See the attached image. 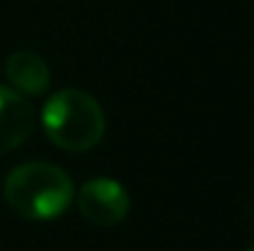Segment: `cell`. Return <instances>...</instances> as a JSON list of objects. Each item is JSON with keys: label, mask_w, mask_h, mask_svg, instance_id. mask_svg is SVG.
<instances>
[{"label": "cell", "mask_w": 254, "mask_h": 251, "mask_svg": "<svg viewBox=\"0 0 254 251\" xmlns=\"http://www.w3.org/2000/svg\"><path fill=\"white\" fill-rule=\"evenodd\" d=\"M35 131V108L15 89L0 86V155L20 148Z\"/></svg>", "instance_id": "277c9868"}, {"label": "cell", "mask_w": 254, "mask_h": 251, "mask_svg": "<svg viewBox=\"0 0 254 251\" xmlns=\"http://www.w3.org/2000/svg\"><path fill=\"white\" fill-rule=\"evenodd\" d=\"M77 207L86 222L96 227H114L126 219L131 209V197L121 182L111 177H96L84 182L77 195Z\"/></svg>", "instance_id": "3957f363"}, {"label": "cell", "mask_w": 254, "mask_h": 251, "mask_svg": "<svg viewBox=\"0 0 254 251\" xmlns=\"http://www.w3.org/2000/svg\"><path fill=\"white\" fill-rule=\"evenodd\" d=\"M47 138L69 153H84L104 138V111L99 101L82 89L55 91L42 108Z\"/></svg>", "instance_id": "7a4b0ae2"}, {"label": "cell", "mask_w": 254, "mask_h": 251, "mask_svg": "<svg viewBox=\"0 0 254 251\" xmlns=\"http://www.w3.org/2000/svg\"><path fill=\"white\" fill-rule=\"evenodd\" d=\"M250 251H254V244H252V247H250Z\"/></svg>", "instance_id": "8992f818"}, {"label": "cell", "mask_w": 254, "mask_h": 251, "mask_svg": "<svg viewBox=\"0 0 254 251\" xmlns=\"http://www.w3.org/2000/svg\"><path fill=\"white\" fill-rule=\"evenodd\" d=\"M5 77L12 84V89L22 96H42L52 82L47 62L37 52H30V50H22L7 57Z\"/></svg>", "instance_id": "5b68a950"}, {"label": "cell", "mask_w": 254, "mask_h": 251, "mask_svg": "<svg viewBox=\"0 0 254 251\" xmlns=\"http://www.w3.org/2000/svg\"><path fill=\"white\" fill-rule=\"evenodd\" d=\"M2 195L7 207L22 219L50 222L69 209L74 182L52 163H22L7 172Z\"/></svg>", "instance_id": "6da1fadb"}]
</instances>
